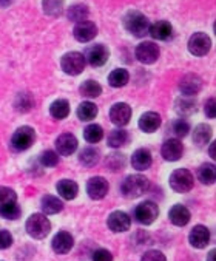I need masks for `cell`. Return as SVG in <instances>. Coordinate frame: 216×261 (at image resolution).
<instances>
[{
  "label": "cell",
  "instance_id": "8d00e7d4",
  "mask_svg": "<svg viewBox=\"0 0 216 261\" xmlns=\"http://www.w3.org/2000/svg\"><path fill=\"white\" fill-rule=\"evenodd\" d=\"M87 16H88V10L85 5H74L68 10V19L73 20V22H84L87 20Z\"/></svg>",
  "mask_w": 216,
  "mask_h": 261
},
{
  "label": "cell",
  "instance_id": "7bdbcfd3",
  "mask_svg": "<svg viewBox=\"0 0 216 261\" xmlns=\"http://www.w3.org/2000/svg\"><path fill=\"white\" fill-rule=\"evenodd\" d=\"M141 261H167V258L160 250H147L142 255Z\"/></svg>",
  "mask_w": 216,
  "mask_h": 261
},
{
  "label": "cell",
  "instance_id": "44dd1931",
  "mask_svg": "<svg viewBox=\"0 0 216 261\" xmlns=\"http://www.w3.org/2000/svg\"><path fill=\"white\" fill-rule=\"evenodd\" d=\"M202 81L196 74H185L179 82V90L184 96H195L201 91Z\"/></svg>",
  "mask_w": 216,
  "mask_h": 261
},
{
  "label": "cell",
  "instance_id": "f35d334b",
  "mask_svg": "<svg viewBox=\"0 0 216 261\" xmlns=\"http://www.w3.org/2000/svg\"><path fill=\"white\" fill-rule=\"evenodd\" d=\"M10 202H17V193L10 187H0V207Z\"/></svg>",
  "mask_w": 216,
  "mask_h": 261
},
{
  "label": "cell",
  "instance_id": "6da1fadb",
  "mask_svg": "<svg viewBox=\"0 0 216 261\" xmlns=\"http://www.w3.org/2000/svg\"><path fill=\"white\" fill-rule=\"evenodd\" d=\"M148 189H150V181L148 178L142 175H130L122 181V186H121L122 195L130 199L142 196L144 193L148 192Z\"/></svg>",
  "mask_w": 216,
  "mask_h": 261
},
{
  "label": "cell",
  "instance_id": "484cf974",
  "mask_svg": "<svg viewBox=\"0 0 216 261\" xmlns=\"http://www.w3.org/2000/svg\"><path fill=\"white\" fill-rule=\"evenodd\" d=\"M49 115L54 119H65L70 115V103L67 99H58L49 106Z\"/></svg>",
  "mask_w": 216,
  "mask_h": 261
},
{
  "label": "cell",
  "instance_id": "7402d4cb",
  "mask_svg": "<svg viewBox=\"0 0 216 261\" xmlns=\"http://www.w3.org/2000/svg\"><path fill=\"white\" fill-rule=\"evenodd\" d=\"M160 122H162V119H160V115L159 113H156V112H147V113H144L141 116L138 125H139V128L142 132L153 133V132H156L160 127Z\"/></svg>",
  "mask_w": 216,
  "mask_h": 261
},
{
  "label": "cell",
  "instance_id": "5bb4252c",
  "mask_svg": "<svg viewBox=\"0 0 216 261\" xmlns=\"http://www.w3.org/2000/svg\"><path fill=\"white\" fill-rule=\"evenodd\" d=\"M110 119L115 125L124 127L131 119V107L125 102H118L110 109Z\"/></svg>",
  "mask_w": 216,
  "mask_h": 261
},
{
  "label": "cell",
  "instance_id": "7a4b0ae2",
  "mask_svg": "<svg viewBox=\"0 0 216 261\" xmlns=\"http://www.w3.org/2000/svg\"><path fill=\"white\" fill-rule=\"evenodd\" d=\"M124 27L134 37H144L148 34L150 22L141 11H128L124 17Z\"/></svg>",
  "mask_w": 216,
  "mask_h": 261
},
{
  "label": "cell",
  "instance_id": "ba28073f",
  "mask_svg": "<svg viewBox=\"0 0 216 261\" xmlns=\"http://www.w3.org/2000/svg\"><path fill=\"white\" fill-rule=\"evenodd\" d=\"M159 55H160L159 46L154 42H142L136 46V51H134L136 59L145 65L154 64L159 59Z\"/></svg>",
  "mask_w": 216,
  "mask_h": 261
},
{
  "label": "cell",
  "instance_id": "836d02e7",
  "mask_svg": "<svg viewBox=\"0 0 216 261\" xmlns=\"http://www.w3.org/2000/svg\"><path fill=\"white\" fill-rule=\"evenodd\" d=\"M43 11L52 17L61 16L64 11V0H43Z\"/></svg>",
  "mask_w": 216,
  "mask_h": 261
},
{
  "label": "cell",
  "instance_id": "52a82bcc",
  "mask_svg": "<svg viewBox=\"0 0 216 261\" xmlns=\"http://www.w3.org/2000/svg\"><path fill=\"white\" fill-rule=\"evenodd\" d=\"M34 141H36L34 128L30 125H23L14 132V135L11 138V145L17 151H23V150H28L34 144Z\"/></svg>",
  "mask_w": 216,
  "mask_h": 261
},
{
  "label": "cell",
  "instance_id": "7c38bea8",
  "mask_svg": "<svg viewBox=\"0 0 216 261\" xmlns=\"http://www.w3.org/2000/svg\"><path fill=\"white\" fill-rule=\"evenodd\" d=\"M182 153H184V145L179 139H167L160 148L162 158L170 163L179 161L182 158Z\"/></svg>",
  "mask_w": 216,
  "mask_h": 261
},
{
  "label": "cell",
  "instance_id": "f546056e",
  "mask_svg": "<svg viewBox=\"0 0 216 261\" xmlns=\"http://www.w3.org/2000/svg\"><path fill=\"white\" fill-rule=\"evenodd\" d=\"M198 178L202 184L211 186L216 181V167L214 164H202L198 170Z\"/></svg>",
  "mask_w": 216,
  "mask_h": 261
},
{
  "label": "cell",
  "instance_id": "bcb514c9",
  "mask_svg": "<svg viewBox=\"0 0 216 261\" xmlns=\"http://www.w3.org/2000/svg\"><path fill=\"white\" fill-rule=\"evenodd\" d=\"M205 115H207V118H210V119H214V116H216V100H214V97H210L207 102H205Z\"/></svg>",
  "mask_w": 216,
  "mask_h": 261
},
{
  "label": "cell",
  "instance_id": "f1b7e54d",
  "mask_svg": "<svg viewBox=\"0 0 216 261\" xmlns=\"http://www.w3.org/2000/svg\"><path fill=\"white\" fill-rule=\"evenodd\" d=\"M76 113H77V118L80 121L88 122V121H93L97 116V107L94 106L93 102H82L80 106L77 107Z\"/></svg>",
  "mask_w": 216,
  "mask_h": 261
},
{
  "label": "cell",
  "instance_id": "2e32d148",
  "mask_svg": "<svg viewBox=\"0 0 216 261\" xmlns=\"http://www.w3.org/2000/svg\"><path fill=\"white\" fill-rule=\"evenodd\" d=\"M73 36L77 42H82V43L90 42L97 36V27H96V23H93L90 20L79 22V23H76V27L73 30Z\"/></svg>",
  "mask_w": 216,
  "mask_h": 261
},
{
  "label": "cell",
  "instance_id": "e575fe53",
  "mask_svg": "<svg viewBox=\"0 0 216 261\" xmlns=\"http://www.w3.org/2000/svg\"><path fill=\"white\" fill-rule=\"evenodd\" d=\"M211 138V128L205 124H199L196 128H195V135H193V141L198 144V145H205Z\"/></svg>",
  "mask_w": 216,
  "mask_h": 261
},
{
  "label": "cell",
  "instance_id": "9c48e42d",
  "mask_svg": "<svg viewBox=\"0 0 216 261\" xmlns=\"http://www.w3.org/2000/svg\"><path fill=\"white\" fill-rule=\"evenodd\" d=\"M187 46L193 56H205L211 48V40L205 33H195L188 39Z\"/></svg>",
  "mask_w": 216,
  "mask_h": 261
},
{
  "label": "cell",
  "instance_id": "83f0119b",
  "mask_svg": "<svg viewBox=\"0 0 216 261\" xmlns=\"http://www.w3.org/2000/svg\"><path fill=\"white\" fill-rule=\"evenodd\" d=\"M128 142V133L122 128H116L112 130L110 135H108V145L112 148H121Z\"/></svg>",
  "mask_w": 216,
  "mask_h": 261
},
{
  "label": "cell",
  "instance_id": "277c9868",
  "mask_svg": "<svg viewBox=\"0 0 216 261\" xmlns=\"http://www.w3.org/2000/svg\"><path fill=\"white\" fill-rule=\"evenodd\" d=\"M170 187L176 193H187L195 186V178L190 170L187 169H178L170 175Z\"/></svg>",
  "mask_w": 216,
  "mask_h": 261
},
{
  "label": "cell",
  "instance_id": "ee69618b",
  "mask_svg": "<svg viewBox=\"0 0 216 261\" xmlns=\"http://www.w3.org/2000/svg\"><path fill=\"white\" fill-rule=\"evenodd\" d=\"M93 261H113V255L106 249H97L93 253Z\"/></svg>",
  "mask_w": 216,
  "mask_h": 261
},
{
  "label": "cell",
  "instance_id": "4316f807",
  "mask_svg": "<svg viewBox=\"0 0 216 261\" xmlns=\"http://www.w3.org/2000/svg\"><path fill=\"white\" fill-rule=\"evenodd\" d=\"M130 81V73L125 68H116L110 73L108 76V84H110L113 88H121L125 87Z\"/></svg>",
  "mask_w": 216,
  "mask_h": 261
},
{
  "label": "cell",
  "instance_id": "d6986e66",
  "mask_svg": "<svg viewBox=\"0 0 216 261\" xmlns=\"http://www.w3.org/2000/svg\"><path fill=\"white\" fill-rule=\"evenodd\" d=\"M169 218L172 221V224L178 226V227H184L190 223V211L182 205V204H175L172 208H170V212H169Z\"/></svg>",
  "mask_w": 216,
  "mask_h": 261
},
{
  "label": "cell",
  "instance_id": "f6af8a7d",
  "mask_svg": "<svg viewBox=\"0 0 216 261\" xmlns=\"http://www.w3.org/2000/svg\"><path fill=\"white\" fill-rule=\"evenodd\" d=\"M13 246V235L8 230H0V250H5Z\"/></svg>",
  "mask_w": 216,
  "mask_h": 261
},
{
  "label": "cell",
  "instance_id": "d6a6232c",
  "mask_svg": "<svg viewBox=\"0 0 216 261\" xmlns=\"http://www.w3.org/2000/svg\"><path fill=\"white\" fill-rule=\"evenodd\" d=\"M84 138L90 144H97L103 138V128L99 124H90L84 130Z\"/></svg>",
  "mask_w": 216,
  "mask_h": 261
},
{
  "label": "cell",
  "instance_id": "d590c367",
  "mask_svg": "<svg viewBox=\"0 0 216 261\" xmlns=\"http://www.w3.org/2000/svg\"><path fill=\"white\" fill-rule=\"evenodd\" d=\"M0 215L7 220H17L20 215H22V208L19 207L17 202H10V204H5L0 207Z\"/></svg>",
  "mask_w": 216,
  "mask_h": 261
},
{
  "label": "cell",
  "instance_id": "60d3db41",
  "mask_svg": "<svg viewBox=\"0 0 216 261\" xmlns=\"http://www.w3.org/2000/svg\"><path fill=\"white\" fill-rule=\"evenodd\" d=\"M31 106H33V100H31V97H30V94H19L17 96V100H16V109L19 110V112H28L30 109H31Z\"/></svg>",
  "mask_w": 216,
  "mask_h": 261
},
{
  "label": "cell",
  "instance_id": "e0dca14e",
  "mask_svg": "<svg viewBox=\"0 0 216 261\" xmlns=\"http://www.w3.org/2000/svg\"><path fill=\"white\" fill-rule=\"evenodd\" d=\"M188 241L190 244L195 247V249H204L207 247V244L210 243V230L202 226V224H198L195 226L190 233H188Z\"/></svg>",
  "mask_w": 216,
  "mask_h": 261
},
{
  "label": "cell",
  "instance_id": "3957f363",
  "mask_svg": "<svg viewBox=\"0 0 216 261\" xmlns=\"http://www.w3.org/2000/svg\"><path fill=\"white\" fill-rule=\"evenodd\" d=\"M25 230L31 238L43 240L51 230V223L45 214H33L25 223Z\"/></svg>",
  "mask_w": 216,
  "mask_h": 261
},
{
  "label": "cell",
  "instance_id": "d4e9b609",
  "mask_svg": "<svg viewBox=\"0 0 216 261\" xmlns=\"http://www.w3.org/2000/svg\"><path fill=\"white\" fill-rule=\"evenodd\" d=\"M56 189H58V193L61 195V198H64L67 201L74 199L77 196V193H79V186L73 179H62V181H59Z\"/></svg>",
  "mask_w": 216,
  "mask_h": 261
},
{
  "label": "cell",
  "instance_id": "4dcf8cb0",
  "mask_svg": "<svg viewBox=\"0 0 216 261\" xmlns=\"http://www.w3.org/2000/svg\"><path fill=\"white\" fill-rule=\"evenodd\" d=\"M79 161L85 167H93L99 163V151L93 147H87L80 151L79 154Z\"/></svg>",
  "mask_w": 216,
  "mask_h": 261
},
{
  "label": "cell",
  "instance_id": "c3c4849f",
  "mask_svg": "<svg viewBox=\"0 0 216 261\" xmlns=\"http://www.w3.org/2000/svg\"><path fill=\"white\" fill-rule=\"evenodd\" d=\"M214 255H216V250L211 249V250L208 252V255H207V261H214Z\"/></svg>",
  "mask_w": 216,
  "mask_h": 261
},
{
  "label": "cell",
  "instance_id": "1f68e13d",
  "mask_svg": "<svg viewBox=\"0 0 216 261\" xmlns=\"http://www.w3.org/2000/svg\"><path fill=\"white\" fill-rule=\"evenodd\" d=\"M79 91H80V94H82L84 97L94 99V97L100 96V93H102V87H100L96 81H91V79H90V81H85V82L80 85Z\"/></svg>",
  "mask_w": 216,
  "mask_h": 261
},
{
  "label": "cell",
  "instance_id": "30bf717a",
  "mask_svg": "<svg viewBox=\"0 0 216 261\" xmlns=\"http://www.w3.org/2000/svg\"><path fill=\"white\" fill-rule=\"evenodd\" d=\"M84 58H85V62H88L91 67H102L108 61V58H110V51H108L105 45L97 43L87 49Z\"/></svg>",
  "mask_w": 216,
  "mask_h": 261
},
{
  "label": "cell",
  "instance_id": "7dc6e473",
  "mask_svg": "<svg viewBox=\"0 0 216 261\" xmlns=\"http://www.w3.org/2000/svg\"><path fill=\"white\" fill-rule=\"evenodd\" d=\"M214 147H216V142H211V144H210V150H208V151H210V156H211V160L216 158V154H214Z\"/></svg>",
  "mask_w": 216,
  "mask_h": 261
},
{
  "label": "cell",
  "instance_id": "ab89813d",
  "mask_svg": "<svg viewBox=\"0 0 216 261\" xmlns=\"http://www.w3.org/2000/svg\"><path fill=\"white\" fill-rule=\"evenodd\" d=\"M176 110L178 113H182V115H190L196 110L195 107V102L193 100H188V99H179L176 102Z\"/></svg>",
  "mask_w": 216,
  "mask_h": 261
},
{
  "label": "cell",
  "instance_id": "9a60e30c",
  "mask_svg": "<svg viewBox=\"0 0 216 261\" xmlns=\"http://www.w3.org/2000/svg\"><path fill=\"white\" fill-rule=\"evenodd\" d=\"M74 246V238L70 232H65V230H61L54 235L52 241H51V247L52 250L59 253V255H65L68 253Z\"/></svg>",
  "mask_w": 216,
  "mask_h": 261
},
{
  "label": "cell",
  "instance_id": "ac0fdd59",
  "mask_svg": "<svg viewBox=\"0 0 216 261\" xmlns=\"http://www.w3.org/2000/svg\"><path fill=\"white\" fill-rule=\"evenodd\" d=\"M56 148L58 154L62 156H71L77 150V139L71 133H64L56 139Z\"/></svg>",
  "mask_w": 216,
  "mask_h": 261
},
{
  "label": "cell",
  "instance_id": "ffe728a7",
  "mask_svg": "<svg viewBox=\"0 0 216 261\" xmlns=\"http://www.w3.org/2000/svg\"><path fill=\"white\" fill-rule=\"evenodd\" d=\"M153 158H151V151L148 148H138L133 156H131V166L138 172H144L151 167Z\"/></svg>",
  "mask_w": 216,
  "mask_h": 261
},
{
  "label": "cell",
  "instance_id": "4fadbf2b",
  "mask_svg": "<svg viewBox=\"0 0 216 261\" xmlns=\"http://www.w3.org/2000/svg\"><path fill=\"white\" fill-rule=\"evenodd\" d=\"M106 226L112 232L115 233H122V232H127L131 226V218L125 214V212H121V211H116V212H112L110 217L106 220Z\"/></svg>",
  "mask_w": 216,
  "mask_h": 261
},
{
  "label": "cell",
  "instance_id": "b9f144b4",
  "mask_svg": "<svg viewBox=\"0 0 216 261\" xmlns=\"http://www.w3.org/2000/svg\"><path fill=\"white\" fill-rule=\"evenodd\" d=\"M173 132L176 133V136L184 138L190 132V125H188V122L185 119H178V121L173 122Z\"/></svg>",
  "mask_w": 216,
  "mask_h": 261
},
{
  "label": "cell",
  "instance_id": "cb8c5ba5",
  "mask_svg": "<svg viewBox=\"0 0 216 261\" xmlns=\"http://www.w3.org/2000/svg\"><path fill=\"white\" fill-rule=\"evenodd\" d=\"M40 207H42V212L45 215H56L59 212H62L64 204L58 196H52V195H45L40 201Z\"/></svg>",
  "mask_w": 216,
  "mask_h": 261
},
{
  "label": "cell",
  "instance_id": "5b68a950",
  "mask_svg": "<svg viewBox=\"0 0 216 261\" xmlns=\"http://www.w3.org/2000/svg\"><path fill=\"white\" fill-rule=\"evenodd\" d=\"M61 67H62L64 73H67L70 76H77L85 68V58H84L82 53H77V51H71V53H67V55L62 56Z\"/></svg>",
  "mask_w": 216,
  "mask_h": 261
},
{
  "label": "cell",
  "instance_id": "8fae6325",
  "mask_svg": "<svg viewBox=\"0 0 216 261\" xmlns=\"http://www.w3.org/2000/svg\"><path fill=\"white\" fill-rule=\"evenodd\" d=\"M108 189H110V186L103 176H93L87 182V193L94 201L103 199L108 193Z\"/></svg>",
  "mask_w": 216,
  "mask_h": 261
},
{
  "label": "cell",
  "instance_id": "8992f818",
  "mask_svg": "<svg viewBox=\"0 0 216 261\" xmlns=\"http://www.w3.org/2000/svg\"><path fill=\"white\" fill-rule=\"evenodd\" d=\"M157 215H159V207L153 201L141 202L134 208V218H136V221L141 223V224H144V226L153 224L156 221Z\"/></svg>",
  "mask_w": 216,
  "mask_h": 261
},
{
  "label": "cell",
  "instance_id": "603a6c76",
  "mask_svg": "<svg viewBox=\"0 0 216 261\" xmlns=\"http://www.w3.org/2000/svg\"><path fill=\"white\" fill-rule=\"evenodd\" d=\"M172 33H173V28L167 20H157L148 28V34L156 40H167L172 36Z\"/></svg>",
  "mask_w": 216,
  "mask_h": 261
},
{
  "label": "cell",
  "instance_id": "74e56055",
  "mask_svg": "<svg viewBox=\"0 0 216 261\" xmlns=\"http://www.w3.org/2000/svg\"><path fill=\"white\" fill-rule=\"evenodd\" d=\"M40 164L43 167H56L59 164V154L52 150H45L40 154Z\"/></svg>",
  "mask_w": 216,
  "mask_h": 261
}]
</instances>
